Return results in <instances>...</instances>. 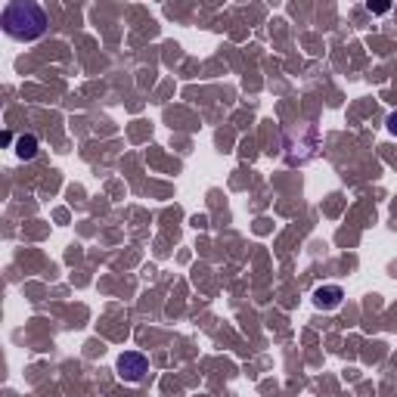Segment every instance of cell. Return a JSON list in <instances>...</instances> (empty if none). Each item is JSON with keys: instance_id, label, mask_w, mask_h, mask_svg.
<instances>
[{"instance_id": "1", "label": "cell", "mask_w": 397, "mask_h": 397, "mask_svg": "<svg viewBox=\"0 0 397 397\" xmlns=\"http://www.w3.org/2000/svg\"><path fill=\"white\" fill-rule=\"evenodd\" d=\"M0 25H3V31L12 41L31 44L37 37H44V31H47V12H44V6L37 0H10L3 6Z\"/></svg>"}, {"instance_id": "2", "label": "cell", "mask_w": 397, "mask_h": 397, "mask_svg": "<svg viewBox=\"0 0 397 397\" xmlns=\"http://www.w3.org/2000/svg\"><path fill=\"white\" fill-rule=\"evenodd\" d=\"M146 373H149V360L143 354H137V350H124V354L118 357V375H121L124 382H140Z\"/></svg>"}, {"instance_id": "3", "label": "cell", "mask_w": 397, "mask_h": 397, "mask_svg": "<svg viewBox=\"0 0 397 397\" xmlns=\"http://www.w3.org/2000/svg\"><path fill=\"white\" fill-rule=\"evenodd\" d=\"M341 298H345V292H341L339 286H320L314 292V304L320 310H332V307H339L341 304Z\"/></svg>"}, {"instance_id": "4", "label": "cell", "mask_w": 397, "mask_h": 397, "mask_svg": "<svg viewBox=\"0 0 397 397\" xmlns=\"http://www.w3.org/2000/svg\"><path fill=\"white\" fill-rule=\"evenodd\" d=\"M16 155L25 158V162H28V158H35L37 155V137H31V134L19 137V140H16Z\"/></svg>"}, {"instance_id": "5", "label": "cell", "mask_w": 397, "mask_h": 397, "mask_svg": "<svg viewBox=\"0 0 397 397\" xmlns=\"http://www.w3.org/2000/svg\"><path fill=\"white\" fill-rule=\"evenodd\" d=\"M366 10L373 12V16H385V12L391 10V0H366Z\"/></svg>"}, {"instance_id": "6", "label": "cell", "mask_w": 397, "mask_h": 397, "mask_svg": "<svg viewBox=\"0 0 397 397\" xmlns=\"http://www.w3.org/2000/svg\"><path fill=\"white\" fill-rule=\"evenodd\" d=\"M388 130H391V134H397V112H391V115H388Z\"/></svg>"}]
</instances>
